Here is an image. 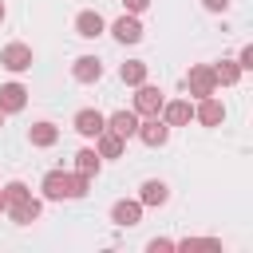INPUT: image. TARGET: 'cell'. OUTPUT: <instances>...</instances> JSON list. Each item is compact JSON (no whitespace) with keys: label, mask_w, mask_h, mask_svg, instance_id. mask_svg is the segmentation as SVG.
Listing matches in <instances>:
<instances>
[{"label":"cell","mask_w":253,"mask_h":253,"mask_svg":"<svg viewBox=\"0 0 253 253\" xmlns=\"http://www.w3.org/2000/svg\"><path fill=\"white\" fill-rule=\"evenodd\" d=\"M87 186H91V178L75 174V170H47L43 182H40V190H43L47 202H75V198L87 194Z\"/></svg>","instance_id":"1"},{"label":"cell","mask_w":253,"mask_h":253,"mask_svg":"<svg viewBox=\"0 0 253 253\" xmlns=\"http://www.w3.org/2000/svg\"><path fill=\"white\" fill-rule=\"evenodd\" d=\"M186 91L194 99H206V95H217V79H213V67L210 63H194L186 71Z\"/></svg>","instance_id":"2"},{"label":"cell","mask_w":253,"mask_h":253,"mask_svg":"<svg viewBox=\"0 0 253 253\" xmlns=\"http://www.w3.org/2000/svg\"><path fill=\"white\" fill-rule=\"evenodd\" d=\"M32 63H36V55H32V47H28V43H20V40H16V43H4V47H0V67H8L12 75L28 71Z\"/></svg>","instance_id":"3"},{"label":"cell","mask_w":253,"mask_h":253,"mask_svg":"<svg viewBox=\"0 0 253 253\" xmlns=\"http://www.w3.org/2000/svg\"><path fill=\"white\" fill-rule=\"evenodd\" d=\"M162 103H166L162 87H154V83H138V91H134V115H138V119L158 115V111H162Z\"/></svg>","instance_id":"4"},{"label":"cell","mask_w":253,"mask_h":253,"mask_svg":"<svg viewBox=\"0 0 253 253\" xmlns=\"http://www.w3.org/2000/svg\"><path fill=\"white\" fill-rule=\"evenodd\" d=\"M142 210H146V206H142L138 198H119V202L111 206V221L123 225V229H134V225L142 221Z\"/></svg>","instance_id":"5"},{"label":"cell","mask_w":253,"mask_h":253,"mask_svg":"<svg viewBox=\"0 0 253 253\" xmlns=\"http://www.w3.org/2000/svg\"><path fill=\"white\" fill-rule=\"evenodd\" d=\"M71 126H75V134H83V138H95L99 130H107V115H103V111H95V107H83V111H75Z\"/></svg>","instance_id":"6"},{"label":"cell","mask_w":253,"mask_h":253,"mask_svg":"<svg viewBox=\"0 0 253 253\" xmlns=\"http://www.w3.org/2000/svg\"><path fill=\"white\" fill-rule=\"evenodd\" d=\"M134 138H142L146 146H166V138H170V126H166L158 115H146V119H138V130H134Z\"/></svg>","instance_id":"7"},{"label":"cell","mask_w":253,"mask_h":253,"mask_svg":"<svg viewBox=\"0 0 253 253\" xmlns=\"http://www.w3.org/2000/svg\"><path fill=\"white\" fill-rule=\"evenodd\" d=\"M158 119H162L166 126H190V119H194V103H190V99H170V103H162Z\"/></svg>","instance_id":"8"},{"label":"cell","mask_w":253,"mask_h":253,"mask_svg":"<svg viewBox=\"0 0 253 253\" xmlns=\"http://www.w3.org/2000/svg\"><path fill=\"white\" fill-rule=\"evenodd\" d=\"M4 213H8L16 225H32V221H40V213H43V202H40L36 194H28L24 202H12Z\"/></svg>","instance_id":"9"},{"label":"cell","mask_w":253,"mask_h":253,"mask_svg":"<svg viewBox=\"0 0 253 253\" xmlns=\"http://www.w3.org/2000/svg\"><path fill=\"white\" fill-rule=\"evenodd\" d=\"M111 36H115L119 43H138V40H142V20L130 16V12H123V16L111 24Z\"/></svg>","instance_id":"10"},{"label":"cell","mask_w":253,"mask_h":253,"mask_svg":"<svg viewBox=\"0 0 253 253\" xmlns=\"http://www.w3.org/2000/svg\"><path fill=\"white\" fill-rule=\"evenodd\" d=\"M71 79L75 83H99L103 79V59L99 55H79L71 63Z\"/></svg>","instance_id":"11"},{"label":"cell","mask_w":253,"mask_h":253,"mask_svg":"<svg viewBox=\"0 0 253 253\" xmlns=\"http://www.w3.org/2000/svg\"><path fill=\"white\" fill-rule=\"evenodd\" d=\"M107 32V20L95 12V8H83L79 16H75V36H83V40H95V36H103Z\"/></svg>","instance_id":"12"},{"label":"cell","mask_w":253,"mask_h":253,"mask_svg":"<svg viewBox=\"0 0 253 253\" xmlns=\"http://www.w3.org/2000/svg\"><path fill=\"white\" fill-rule=\"evenodd\" d=\"M194 119H198L202 126H221V123H225V107H221L213 95H206V99H198V107H194Z\"/></svg>","instance_id":"13"},{"label":"cell","mask_w":253,"mask_h":253,"mask_svg":"<svg viewBox=\"0 0 253 253\" xmlns=\"http://www.w3.org/2000/svg\"><path fill=\"white\" fill-rule=\"evenodd\" d=\"M138 202H142V206H166V202H170V186H166L162 178H146V182L138 186Z\"/></svg>","instance_id":"14"},{"label":"cell","mask_w":253,"mask_h":253,"mask_svg":"<svg viewBox=\"0 0 253 253\" xmlns=\"http://www.w3.org/2000/svg\"><path fill=\"white\" fill-rule=\"evenodd\" d=\"M24 103H28V87H24V83H4V87H0V111H4V115L24 111Z\"/></svg>","instance_id":"15"},{"label":"cell","mask_w":253,"mask_h":253,"mask_svg":"<svg viewBox=\"0 0 253 253\" xmlns=\"http://www.w3.org/2000/svg\"><path fill=\"white\" fill-rule=\"evenodd\" d=\"M107 130L119 134V138H134V130H138V115H134V111H115V115H107Z\"/></svg>","instance_id":"16"},{"label":"cell","mask_w":253,"mask_h":253,"mask_svg":"<svg viewBox=\"0 0 253 253\" xmlns=\"http://www.w3.org/2000/svg\"><path fill=\"white\" fill-rule=\"evenodd\" d=\"M28 142H32V146H55V142H59V126L47 123V119H40V123L28 126Z\"/></svg>","instance_id":"17"},{"label":"cell","mask_w":253,"mask_h":253,"mask_svg":"<svg viewBox=\"0 0 253 253\" xmlns=\"http://www.w3.org/2000/svg\"><path fill=\"white\" fill-rule=\"evenodd\" d=\"M123 150H126V138H119L111 130H99L95 134V154L99 158H123Z\"/></svg>","instance_id":"18"},{"label":"cell","mask_w":253,"mask_h":253,"mask_svg":"<svg viewBox=\"0 0 253 253\" xmlns=\"http://www.w3.org/2000/svg\"><path fill=\"white\" fill-rule=\"evenodd\" d=\"M213 67V79H217V87H233L237 79H241V67H237V59H217V63H210Z\"/></svg>","instance_id":"19"},{"label":"cell","mask_w":253,"mask_h":253,"mask_svg":"<svg viewBox=\"0 0 253 253\" xmlns=\"http://www.w3.org/2000/svg\"><path fill=\"white\" fill-rule=\"evenodd\" d=\"M99 166H103V158L95 154V146H83V150L75 154V174H87V178H95V174H99Z\"/></svg>","instance_id":"20"},{"label":"cell","mask_w":253,"mask_h":253,"mask_svg":"<svg viewBox=\"0 0 253 253\" xmlns=\"http://www.w3.org/2000/svg\"><path fill=\"white\" fill-rule=\"evenodd\" d=\"M119 79H123L126 87H138V83H146V63H142V59H126V63L119 67Z\"/></svg>","instance_id":"21"},{"label":"cell","mask_w":253,"mask_h":253,"mask_svg":"<svg viewBox=\"0 0 253 253\" xmlns=\"http://www.w3.org/2000/svg\"><path fill=\"white\" fill-rule=\"evenodd\" d=\"M28 194H32V190H28L24 182H8V186H4V198H8V206H12V202H24Z\"/></svg>","instance_id":"22"},{"label":"cell","mask_w":253,"mask_h":253,"mask_svg":"<svg viewBox=\"0 0 253 253\" xmlns=\"http://www.w3.org/2000/svg\"><path fill=\"white\" fill-rule=\"evenodd\" d=\"M237 67H241V71H253V43H245V47L237 51Z\"/></svg>","instance_id":"23"},{"label":"cell","mask_w":253,"mask_h":253,"mask_svg":"<svg viewBox=\"0 0 253 253\" xmlns=\"http://www.w3.org/2000/svg\"><path fill=\"white\" fill-rule=\"evenodd\" d=\"M146 249H150V253H158V249L166 253V249H174V241H170V237H154V241H146Z\"/></svg>","instance_id":"24"},{"label":"cell","mask_w":253,"mask_h":253,"mask_svg":"<svg viewBox=\"0 0 253 253\" xmlns=\"http://www.w3.org/2000/svg\"><path fill=\"white\" fill-rule=\"evenodd\" d=\"M123 8H126L130 16H138V12H146V8H150V0H123Z\"/></svg>","instance_id":"25"},{"label":"cell","mask_w":253,"mask_h":253,"mask_svg":"<svg viewBox=\"0 0 253 253\" xmlns=\"http://www.w3.org/2000/svg\"><path fill=\"white\" fill-rule=\"evenodd\" d=\"M202 8H206V12H225L229 0H202Z\"/></svg>","instance_id":"26"},{"label":"cell","mask_w":253,"mask_h":253,"mask_svg":"<svg viewBox=\"0 0 253 253\" xmlns=\"http://www.w3.org/2000/svg\"><path fill=\"white\" fill-rule=\"evenodd\" d=\"M8 210V198H4V186H0V213Z\"/></svg>","instance_id":"27"},{"label":"cell","mask_w":253,"mask_h":253,"mask_svg":"<svg viewBox=\"0 0 253 253\" xmlns=\"http://www.w3.org/2000/svg\"><path fill=\"white\" fill-rule=\"evenodd\" d=\"M4 16H8V8H4V0H0V24H4Z\"/></svg>","instance_id":"28"},{"label":"cell","mask_w":253,"mask_h":253,"mask_svg":"<svg viewBox=\"0 0 253 253\" xmlns=\"http://www.w3.org/2000/svg\"><path fill=\"white\" fill-rule=\"evenodd\" d=\"M0 126H4V111H0Z\"/></svg>","instance_id":"29"}]
</instances>
